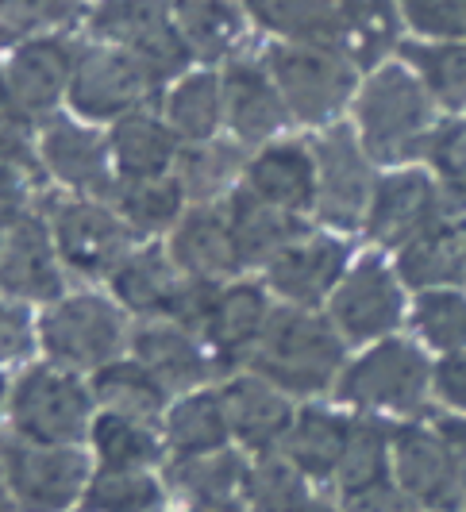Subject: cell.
I'll return each instance as SVG.
<instances>
[{"label": "cell", "instance_id": "4", "mask_svg": "<svg viewBox=\"0 0 466 512\" xmlns=\"http://www.w3.org/2000/svg\"><path fill=\"white\" fill-rule=\"evenodd\" d=\"M436 370L428 366L424 351L405 339H386L363 359H355L336 382L343 405L366 412H420L428 401Z\"/></svg>", "mask_w": 466, "mask_h": 512}, {"label": "cell", "instance_id": "3", "mask_svg": "<svg viewBox=\"0 0 466 512\" xmlns=\"http://www.w3.org/2000/svg\"><path fill=\"white\" fill-rule=\"evenodd\" d=\"M255 370L282 393H324L347 370L343 335L309 308H278L255 347Z\"/></svg>", "mask_w": 466, "mask_h": 512}, {"label": "cell", "instance_id": "37", "mask_svg": "<svg viewBox=\"0 0 466 512\" xmlns=\"http://www.w3.org/2000/svg\"><path fill=\"white\" fill-rule=\"evenodd\" d=\"M89 24L97 39L135 51L155 31L170 27V0H101Z\"/></svg>", "mask_w": 466, "mask_h": 512}, {"label": "cell", "instance_id": "23", "mask_svg": "<svg viewBox=\"0 0 466 512\" xmlns=\"http://www.w3.org/2000/svg\"><path fill=\"white\" fill-rule=\"evenodd\" d=\"M397 274L420 293L466 282V220L463 224L440 220L409 239L397 255Z\"/></svg>", "mask_w": 466, "mask_h": 512}, {"label": "cell", "instance_id": "27", "mask_svg": "<svg viewBox=\"0 0 466 512\" xmlns=\"http://www.w3.org/2000/svg\"><path fill=\"white\" fill-rule=\"evenodd\" d=\"M351 424L339 412L328 409H305L297 412L289 436H285V462H293L305 478H332L347 459L351 443Z\"/></svg>", "mask_w": 466, "mask_h": 512}, {"label": "cell", "instance_id": "6", "mask_svg": "<svg viewBox=\"0 0 466 512\" xmlns=\"http://www.w3.org/2000/svg\"><path fill=\"white\" fill-rule=\"evenodd\" d=\"M158 85L151 66L128 47H85L66 97L85 120H124L155 97Z\"/></svg>", "mask_w": 466, "mask_h": 512}, {"label": "cell", "instance_id": "47", "mask_svg": "<svg viewBox=\"0 0 466 512\" xmlns=\"http://www.w3.org/2000/svg\"><path fill=\"white\" fill-rule=\"evenodd\" d=\"M35 143H31V116H24L12 101H0V170H31Z\"/></svg>", "mask_w": 466, "mask_h": 512}, {"label": "cell", "instance_id": "60", "mask_svg": "<svg viewBox=\"0 0 466 512\" xmlns=\"http://www.w3.org/2000/svg\"><path fill=\"white\" fill-rule=\"evenodd\" d=\"M178 4H182V0H178Z\"/></svg>", "mask_w": 466, "mask_h": 512}, {"label": "cell", "instance_id": "52", "mask_svg": "<svg viewBox=\"0 0 466 512\" xmlns=\"http://www.w3.org/2000/svg\"><path fill=\"white\" fill-rule=\"evenodd\" d=\"M343 509L347 512H416V505L401 493L397 482H386V486H374V489H363V493L343 497Z\"/></svg>", "mask_w": 466, "mask_h": 512}, {"label": "cell", "instance_id": "28", "mask_svg": "<svg viewBox=\"0 0 466 512\" xmlns=\"http://www.w3.org/2000/svg\"><path fill=\"white\" fill-rule=\"evenodd\" d=\"M266 320H270V308H266L259 285H232V289L220 293L216 312H212V320L201 335L220 359L232 362L259 347Z\"/></svg>", "mask_w": 466, "mask_h": 512}, {"label": "cell", "instance_id": "40", "mask_svg": "<svg viewBox=\"0 0 466 512\" xmlns=\"http://www.w3.org/2000/svg\"><path fill=\"white\" fill-rule=\"evenodd\" d=\"M243 493L255 512H316L305 474L293 462H259L247 470Z\"/></svg>", "mask_w": 466, "mask_h": 512}, {"label": "cell", "instance_id": "26", "mask_svg": "<svg viewBox=\"0 0 466 512\" xmlns=\"http://www.w3.org/2000/svg\"><path fill=\"white\" fill-rule=\"evenodd\" d=\"M135 362H143L155 374L162 389H193L212 374L201 343L189 328L166 320V324H147L135 332Z\"/></svg>", "mask_w": 466, "mask_h": 512}, {"label": "cell", "instance_id": "29", "mask_svg": "<svg viewBox=\"0 0 466 512\" xmlns=\"http://www.w3.org/2000/svg\"><path fill=\"white\" fill-rule=\"evenodd\" d=\"M178 285L182 282H178L170 258L162 255L158 247H147V251L128 255L116 266V274H112L116 297H120L131 312H139V316H170Z\"/></svg>", "mask_w": 466, "mask_h": 512}, {"label": "cell", "instance_id": "50", "mask_svg": "<svg viewBox=\"0 0 466 512\" xmlns=\"http://www.w3.org/2000/svg\"><path fill=\"white\" fill-rule=\"evenodd\" d=\"M31 351V320L24 305L0 301V362H16Z\"/></svg>", "mask_w": 466, "mask_h": 512}, {"label": "cell", "instance_id": "10", "mask_svg": "<svg viewBox=\"0 0 466 512\" xmlns=\"http://www.w3.org/2000/svg\"><path fill=\"white\" fill-rule=\"evenodd\" d=\"M316 151V208L332 228H359L366 224V208L374 197L370 154L355 139V131L336 124L324 131Z\"/></svg>", "mask_w": 466, "mask_h": 512}, {"label": "cell", "instance_id": "48", "mask_svg": "<svg viewBox=\"0 0 466 512\" xmlns=\"http://www.w3.org/2000/svg\"><path fill=\"white\" fill-rule=\"evenodd\" d=\"M220 285L208 282V278H185L174 293V305H170V316L174 324H182L189 332H205L212 312H216V301H220Z\"/></svg>", "mask_w": 466, "mask_h": 512}, {"label": "cell", "instance_id": "22", "mask_svg": "<svg viewBox=\"0 0 466 512\" xmlns=\"http://www.w3.org/2000/svg\"><path fill=\"white\" fill-rule=\"evenodd\" d=\"M220 397H224V409H228L232 436L239 443H247L251 451H270V447L285 443L293 420H297L285 393L266 378H239Z\"/></svg>", "mask_w": 466, "mask_h": 512}, {"label": "cell", "instance_id": "53", "mask_svg": "<svg viewBox=\"0 0 466 512\" xmlns=\"http://www.w3.org/2000/svg\"><path fill=\"white\" fill-rule=\"evenodd\" d=\"M20 185H16V174L12 170H0V239L8 235V228L20 220Z\"/></svg>", "mask_w": 466, "mask_h": 512}, {"label": "cell", "instance_id": "36", "mask_svg": "<svg viewBox=\"0 0 466 512\" xmlns=\"http://www.w3.org/2000/svg\"><path fill=\"white\" fill-rule=\"evenodd\" d=\"M112 201L131 231H166L182 216L185 189L182 181L170 174L151 181H120Z\"/></svg>", "mask_w": 466, "mask_h": 512}, {"label": "cell", "instance_id": "24", "mask_svg": "<svg viewBox=\"0 0 466 512\" xmlns=\"http://www.w3.org/2000/svg\"><path fill=\"white\" fill-rule=\"evenodd\" d=\"M108 151H112V162H116L120 181L166 178L170 166L182 158V154H178V135H174V128L155 120V116L143 112V108L112 124Z\"/></svg>", "mask_w": 466, "mask_h": 512}, {"label": "cell", "instance_id": "55", "mask_svg": "<svg viewBox=\"0 0 466 512\" xmlns=\"http://www.w3.org/2000/svg\"><path fill=\"white\" fill-rule=\"evenodd\" d=\"M0 512H12V493L4 486V474H0Z\"/></svg>", "mask_w": 466, "mask_h": 512}, {"label": "cell", "instance_id": "1", "mask_svg": "<svg viewBox=\"0 0 466 512\" xmlns=\"http://www.w3.org/2000/svg\"><path fill=\"white\" fill-rule=\"evenodd\" d=\"M262 27L301 47L336 51L355 66H374L397 39L393 0H243Z\"/></svg>", "mask_w": 466, "mask_h": 512}, {"label": "cell", "instance_id": "11", "mask_svg": "<svg viewBox=\"0 0 466 512\" xmlns=\"http://www.w3.org/2000/svg\"><path fill=\"white\" fill-rule=\"evenodd\" d=\"M39 335L47 355L62 366H108V359L124 343V316L104 297L85 293L54 305L43 316Z\"/></svg>", "mask_w": 466, "mask_h": 512}, {"label": "cell", "instance_id": "56", "mask_svg": "<svg viewBox=\"0 0 466 512\" xmlns=\"http://www.w3.org/2000/svg\"><path fill=\"white\" fill-rule=\"evenodd\" d=\"M0 101H8V89H4V70H0Z\"/></svg>", "mask_w": 466, "mask_h": 512}, {"label": "cell", "instance_id": "21", "mask_svg": "<svg viewBox=\"0 0 466 512\" xmlns=\"http://www.w3.org/2000/svg\"><path fill=\"white\" fill-rule=\"evenodd\" d=\"M170 255H174V266H182L189 278H224L239 270V251H235L232 239V224H228V208H208L197 205L189 216H182V224L174 228V239H170Z\"/></svg>", "mask_w": 466, "mask_h": 512}, {"label": "cell", "instance_id": "7", "mask_svg": "<svg viewBox=\"0 0 466 512\" xmlns=\"http://www.w3.org/2000/svg\"><path fill=\"white\" fill-rule=\"evenodd\" d=\"M89 420V397L74 374L54 366H31L12 389V424L27 443L70 447Z\"/></svg>", "mask_w": 466, "mask_h": 512}, {"label": "cell", "instance_id": "38", "mask_svg": "<svg viewBox=\"0 0 466 512\" xmlns=\"http://www.w3.org/2000/svg\"><path fill=\"white\" fill-rule=\"evenodd\" d=\"M416 77L432 93V101L463 112L466 108V43H416L405 47Z\"/></svg>", "mask_w": 466, "mask_h": 512}, {"label": "cell", "instance_id": "5", "mask_svg": "<svg viewBox=\"0 0 466 512\" xmlns=\"http://www.w3.org/2000/svg\"><path fill=\"white\" fill-rule=\"evenodd\" d=\"M266 70L282 89L289 116L301 124H328L339 108L355 93V62L336 51L301 47V43H278L266 51Z\"/></svg>", "mask_w": 466, "mask_h": 512}, {"label": "cell", "instance_id": "45", "mask_svg": "<svg viewBox=\"0 0 466 512\" xmlns=\"http://www.w3.org/2000/svg\"><path fill=\"white\" fill-rule=\"evenodd\" d=\"M432 170L440 178L447 201L466 205V120H447L436 128V139L428 147Z\"/></svg>", "mask_w": 466, "mask_h": 512}, {"label": "cell", "instance_id": "51", "mask_svg": "<svg viewBox=\"0 0 466 512\" xmlns=\"http://www.w3.org/2000/svg\"><path fill=\"white\" fill-rule=\"evenodd\" d=\"M432 389H436V397H440L447 409H455L459 416H466V351L447 355V359L436 366Z\"/></svg>", "mask_w": 466, "mask_h": 512}, {"label": "cell", "instance_id": "58", "mask_svg": "<svg viewBox=\"0 0 466 512\" xmlns=\"http://www.w3.org/2000/svg\"><path fill=\"white\" fill-rule=\"evenodd\" d=\"M0 405H4V378H0Z\"/></svg>", "mask_w": 466, "mask_h": 512}, {"label": "cell", "instance_id": "42", "mask_svg": "<svg viewBox=\"0 0 466 512\" xmlns=\"http://www.w3.org/2000/svg\"><path fill=\"white\" fill-rule=\"evenodd\" d=\"M413 328L424 335L428 347L443 355L466 351V297L455 289H432L420 293L413 312Z\"/></svg>", "mask_w": 466, "mask_h": 512}, {"label": "cell", "instance_id": "18", "mask_svg": "<svg viewBox=\"0 0 466 512\" xmlns=\"http://www.w3.org/2000/svg\"><path fill=\"white\" fill-rule=\"evenodd\" d=\"M343 266H347L343 243L328 239V235H301L282 255L266 262V282L274 293H282L285 301L305 308L316 305L324 293H336V285L343 282Z\"/></svg>", "mask_w": 466, "mask_h": 512}, {"label": "cell", "instance_id": "2", "mask_svg": "<svg viewBox=\"0 0 466 512\" xmlns=\"http://www.w3.org/2000/svg\"><path fill=\"white\" fill-rule=\"evenodd\" d=\"M359 143L374 162H409L416 154H428L436 139V101L424 89V81L405 66L374 70L355 101Z\"/></svg>", "mask_w": 466, "mask_h": 512}, {"label": "cell", "instance_id": "33", "mask_svg": "<svg viewBox=\"0 0 466 512\" xmlns=\"http://www.w3.org/2000/svg\"><path fill=\"white\" fill-rule=\"evenodd\" d=\"M178 27L197 58H224L243 35V12L235 0H182Z\"/></svg>", "mask_w": 466, "mask_h": 512}, {"label": "cell", "instance_id": "32", "mask_svg": "<svg viewBox=\"0 0 466 512\" xmlns=\"http://www.w3.org/2000/svg\"><path fill=\"white\" fill-rule=\"evenodd\" d=\"M224 116V81L216 74H189L166 101V124L178 139L208 143Z\"/></svg>", "mask_w": 466, "mask_h": 512}, {"label": "cell", "instance_id": "43", "mask_svg": "<svg viewBox=\"0 0 466 512\" xmlns=\"http://www.w3.org/2000/svg\"><path fill=\"white\" fill-rule=\"evenodd\" d=\"M85 505L89 512H155L162 505V489L139 470H104L85 489Z\"/></svg>", "mask_w": 466, "mask_h": 512}, {"label": "cell", "instance_id": "46", "mask_svg": "<svg viewBox=\"0 0 466 512\" xmlns=\"http://www.w3.org/2000/svg\"><path fill=\"white\" fill-rule=\"evenodd\" d=\"M401 16L416 35L440 43H466V0H401Z\"/></svg>", "mask_w": 466, "mask_h": 512}, {"label": "cell", "instance_id": "35", "mask_svg": "<svg viewBox=\"0 0 466 512\" xmlns=\"http://www.w3.org/2000/svg\"><path fill=\"white\" fill-rule=\"evenodd\" d=\"M93 389H97V397L112 412L131 416V420H143V424L162 412V397H166L162 382H158L143 362H108V366L97 370Z\"/></svg>", "mask_w": 466, "mask_h": 512}, {"label": "cell", "instance_id": "49", "mask_svg": "<svg viewBox=\"0 0 466 512\" xmlns=\"http://www.w3.org/2000/svg\"><path fill=\"white\" fill-rule=\"evenodd\" d=\"M135 54L151 66V74L158 77V81H170V77H178L189 66V58H193V47L185 43L182 27L170 24L162 27V31H155L147 43H139L135 47Z\"/></svg>", "mask_w": 466, "mask_h": 512}, {"label": "cell", "instance_id": "16", "mask_svg": "<svg viewBox=\"0 0 466 512\" xmlns=\"http://www.w3.org/2000/svg\"><path fill=\"white\" fill-rule=\"evenodd\" d=\"M39 158L54 178L78 193L116 197V189H120V181L112 178V166H108V158H112L108 143L74 120H58V116L47 120L43 139H39Z\"/></svg>", "mask_w": 466, "mask_h": 512}, {"label": "cell", "instance_id": "54", "mask_svg": "<svg viewBox=\"0 0 466 512\" xmlns=\"http://www.w3.org/2000/svg\"><path fill=\"white\" fill-rule=\"evenodd\" d=\"M436 432H440V439L447 443V451L455 455V462L463 466V474H466V416H443L440 424H436Z\"/></svg>", "mask_w": 466, "mask_h": 512}, {"label": "cell", "instance_id": "14", "mask_svg": "<svg viewBox=\"0 0 466 512\" xmlns=\"http://www.w3.org/2000/svg\"><path fill=\"white\" fill-rule=\"evenodd\" d=\"M443 205L447 193L440 181L428 178L424 170H397L374 185V197L366 208V231L386 247H405L420 231L447 220Z\"/></svg>", "mask_w": 466, "mask_h": 512}, {"label": "cell", "instance_id": "9", "mask_svg": "<svg viewBox=\"0 0 466 512\" xmlns=\"http://www.w3.org/2000/svg\"><path fill=\"white\" fill-rule=\"evenodd\" d=\"M393 482L428 512L466 509V474L447 451L436 428H397L393 432Z\"/></svg>", "mask_w": 466, "mask_h": 512}, {"label": "cell", "instance_id": "12", "mask_svg": "<svg viewBox=\"0 0 466 512\" xmlns=\"http://www.w3.org/2000/svg\"><path fill=\"white\" fill-rule=\"evenodd\" d=\"M54 247L81 278H108L128 258L131 228L97 201H54Z\"/></svg>", "mask_w": 466, "mask_h": 512}, {"label": "cell", "instance_id": "17", "mask_svg": "<svg viewBox=\"0 0 466 512\" xmlns=\"http://www.w3.org/2000/svg\"><path fill=\"white\" fill-rule=\"evenodd\" d=\"M0 289L20 301H54L62 293L54 235L31 212H24L0 239Z\"/></svg>", "mask_w": 466, "mask_h": 512}, {"label": "cell", "instance_id": "44", "mask_svg": "<svg viewBox=\"0 0 466 512\" xmlns=\"http://www.w3.org/2000/svg\"><path fill=\"white\" fill-rule=\"evenodd\" d=\"M78 16L81 0H0V43H31V35L70 24Z\"/></svg>", "mask_w": 466, "mask_h": 512}, {"label": "cell", "instance_id": "13", "mask_svg": "<svg viewBox=\"0 0 466 512\" xmlns=\"http://www.w3.org/2000/svg\"><path fill=\"white\" fill-rule=\"evenodd\" d=\"M401 312H405L401 282L378 258H363L355 270H347L332 293V324L347 343L389 335L401 324Z\"/></svg>", "mask_w": 466, "mask_h": 512}, {"label": "cell", "instance_id": "57", "mask_svg": "<svg viewBox=\"0 0 466 512\" xmlns=\"http://www.w3.org/2000/svg\"><path fill=\"white\" fill-rule=\"evenodd\" d=\"M212 512H247V509H235V505H224V509H212Z\"/></svg>", "mask_w": 466, "mask_h": 512}, {"label": "cell", "instance_id": "59", "mask_svg": "<svg viewBox=\"0 0 466 512\" xmlns=\"http://www.w3.org/2000/svg\"><path fill=\"white\" fill-rule=\"evenodd\" d=\"M316 512H336V509H328V505H324V509H316Z\"/></svg>", "mask_w": 466, "mask_h": 512}, {"label": "cell", "instance_id": "8", "mask_svg": "<svg viewBox=\"0 0 466 512\" xmlns=\"http://www.w3.org/2000/svg\"><path fill=\"white\" fill-rule=\"evenodd\" d=\"M0 474L20 512H62L85 486V459L70 447H43L27 439L0 443Z\"/></svg>", "mask_w": 466, "mask_h": 512}, {"label": "cell", "instance_id": "25", "mask_svg": "<svg viewBox=\"0 0 466 512\" xmlns=\"http://www.w3.org/2000/svg\"><path fill=\"white\" fill-rule=\"evenodd\" d=\"M228 224H232L235 251H239V262H243V266L270 262L274 255H282L289 243H297V239L305 235L297 216L266 205V201L255 197L247 185L235 189L232 201H228Z\"/></svg>", "mask_w": 466, "mask_h": 512}, {"label": "cell", "instance_id": "41", "mask_svg": "<svg viewBox=\"0 0 466 512\" xmlns=\"http://www.w3.org/2000/svg\"><path fill=\"white\" fill-rule=\"evenodd\" d=\"M93 443L104 470H139L158 455V443L143 428V420H131L120 412H104L93 424Z\"/></svg>", "mask_w": 466, "mask_h": 512}, {"label": "cell", "instance_id": "20", "mask_svg": "<svg viewBox=\"0 0 466 512\" xmlns=\"http://www.w3.org/2000/svg\"><path fill=\"white\" fill-rule=\"evenodd\" d=\"M247 189L289 216L316 205V154L305 143H274L247 162Z\"/></svg>", "mask_w": 466, "mask_h": 512}, {"label": "cell", "instance_id": "34", "mask_svg": "<svg viewBox=\"0 0 466 512\" xmlns=\"http://www.w3.org/2000/svg\"><path fill=\"white\" fill-rule=\"evenodd\" d=\"M386 482H393V432H386V424H378V420H355L347 459L339 466L343 497L386 486Z\"/></svg>", "mask_w": 466, "mask_h": 512}, {"label": "cell", "instance_id": "39", "mask_svg": "<svg viewBox=\"0 0 466 512\" xmlns=\"http://www.w3.org/2000/svg\"><path fill=\"white\" fill-rule=\"evenodd\" d=\"M239 166H243V158L228 143H193L178 158V181H182L185 197H193L197 205H208L232 185Z\"/></svg>", "mask_w": 466, "mask_h": 512}, {"label": "cell", "instance_id": "19", "mask_svg": "<svg viewBox=\"0 0 466 512\" xmlns=\"http://www.w3.org/2000/svg\"><path fill=\"white\" fill-rule=\"evenodd\" d=\"M220 81H224V116L243 143H262L285 128L289 108L266 66L235 58Z\"/></svg>", "mask_w": 466, "mask_h": 512}, {"label": "cell", "instance_id": "15", "mask_svg": "<svg viewBox=\"0 0 466 512\" xmlns=\"http://www.w3.org/2000/svg\"><path fill=\"white\" fill-rule=\"evenodd\" d=\"M74 66H78V51L66 39H31L20 43L8 66H4V89L8 101L16 104L24 116H43L54 104L62 101V93H70L74 81Z\"/></svg>", "mask_w": 466, "mask_h": 512}, {"label": "cell", "instance_id": "31", "mask_svg": "<svg viewBox=\"0 0 466 512\" xmlns=\"http://www.w3.org/2000/svg\"><path fill=\"white\" fill-rule=\"evenodd\" d=\"M232 436V424H228V409H224V397L216 393H193L185 397L182 405H174L170 420H166V439L170 447L193 459V455H216Z\"/></svg>", "mask_w": 466, "mask_h": 512}, {"label": "cell", "instance_id": "30", "mask_svg": "<svg viewBox=\"0 0 466 512\" xmlns=\"http://www.w3.org/2000/svg\"><path fill=\"white\" fill-rule=\"evenodd\" d=\"M243 482H247V470L228 451L193 455V459H178L170 466V486L178 489L189 505L205 512L232 505V493L243 489Z\"/></svg>", "mask_w": 466, "mask_h": 512}]
</instances>
